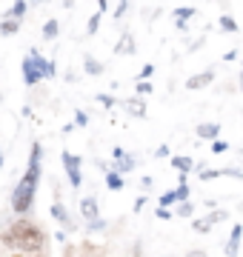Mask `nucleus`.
<instances>
[{
  "label": "nucleus",
  "mask_w": 243,
  "mask_h": 257,
  "mask_svg": "<svg viewBox=\"0 0 243 257\" xmlns=\"http://www.w3.org/2000/svg\"><path fill=\"white\" fill-rule=\"evenodd\" d=\"M38 177H40V143L32 146V157H29V172L23 175L18 186H15V192H12V209L23 214V211L32 209V203H35V189H38Z\"/></svg>",
  "instance_id": "nucleus-1"
},
{
  "label": "nucleus",
  "mask_w": 243,
  "mask_h": 257,
  "mask_svg": "<svg viewBox=\"0 0 243 257\" xmlns=\"http://www.w3.org/2000/svg\"><path fill=\"white\" fill-rule=\"evenodd\" d=\"M3 243L9 248H23V251H40L43 243H46V234L29 220H18L12 223L9 231L3 234Z\"/></svg>",
  "instance_id": "nucleus-2"
},
{
  "label": "nucleus",
  "mask_w": 243,
  "mask_h": 257,
  "mask_svg": "<svg viewBox=\"0 0 243 257\" xmlns=\"http://www.w3.org/2000/svg\"><path fill=\"white\" fill-rule=\"evenodd\" d=\"M23 80H26V86H35V83L40 80V69H38V63H35L32 55L23 60Z\"/></svg>",
  "instance_id": "nucleus-3"
},
{
  "label": "nucleus",
  "mask_w": 243,
  "mask_h": 257,
  "mask_svg": "<svg viewBox=\"0 0 243 257\" xmlns=\"http://www.w3.org/2000/svg\"><path fill=\"white\" fill-rule=\"evenodd\" d=\"M114 172L120 175V172H132L135 169V160H132V155H126L123 149H114Z\"/></svg>",
  "instance_id": "nucleus-4"
},
{
  "label": "nucleus",
  "mask_w": 243,
  "mask_h": 257,
  "mask_svg": "<svg viewBox=\"0 0 243 257\" xmlns=\"http://www.w3.org/2000/svg\"><path fill=\"white\" fill-rule=\"evenodd\" d=\"M212 77H215L212 72H200V74H195V77H189V80H186V89H189V92H197V89H206V86L212 83Z\"/></svg>",
  "instance_id": "nucleus-5"
},
{
  "label": "nucleus",
  "mask_w": 243,
  "mask_h": 257,
  "mask_svg": "<svg viewBox=\"0 0 243 257\" xmlns=\"http://www.w3.org/2000/svg\"><path fill=\"white\" fill-rule=\"evenodd\" d=\"M80 211H83V217L89 223L97 220V200H94V197H83V200H80Z\"/></svg>",
  "instance_id": "nucleus-6"
},
{
  "label": "nucleus",
  "mask_w": 243,
  "mask_h": 257,
  "mask_svg": "<svg viewBox=\"0 0 243 257\" xmlns=\"http://www.w3.org/2000/svg\"><path fill=\"white\" fill-rule=\"evenodd\" d=\"M217 135H220V126L217 123H200L197 126V138L200 140H215Z\"/></svg>",
  "instance_id": "nucleus-7"
},
{
  "label": "nucleus",
  "mask_w": 243,
  "mask_h": 257,
  "mask_svg": "<svg viewBox=\"0 0 243 257\" xmlns=\"http://www.w3.org/2000/svg\"><path fill=\"white\" fill-rule=\"evenodd\" d=\"M240 234H243V226H234L232 237H229V243H226V257H237V243H240Z\"/></svg>",
  "instance_id": "nucleus-8"
},
{
  "label": "nucleus",
  "mask_w": 243,
  "mask_h": 257,
  "mask_svg": "<svg viewBox=\"0 0 243 257\" xmlns=\"http://www.w3.org/2000/svg\"><path fill=\"white\" fill-rule=\"evenodd\" d=\"M32 57H35V63H38V69H40V77H55V63H52V60H43L38 52H32Z\"/></svg>",
  "instance_id": "nucleus-9"
},
{
  "label": "nucleus",
  "mask_w": 243,
  "mask_h": 257,
  "mask_svg": "<svg viewBox=\"0 0 243 257\" xmlns=\"http://www.w3.org/2000/svg\"><path fill=\"white\" fill-rule=\"evenodd\" d=\"M52 214H55V220H60L66 229H72V217H69V211L63 209V203H55L52 206Z\"/></svg>",
  "instance_id": "nucleus-10"
},
{
  "label": "nucleus",
  "mask_w": 243,
  "mask_h": 257,
  "mask_svg": "<svg viewBox=\"0 0 243 257\" xmlns=\"http://www.w3.org/2000/svg\"><path fill=\"white\" fill-rule=\"evenodd\" d=\"M135 52V40H132V35H123L120 43L114 46V55H132Z\"/></svg>",
  "instance_id": "nucleus-11"
},
{
  "label": "nucleus",
  "mask_w": 243,
  "mask_h": 257,
  "mask_svg": "<svg viewBox=\"0 0 243 257\" xmlns=\"http://www.w3.org/2000/svg\"><path fill=\"white\" fill-rule=\"evenodd\" d=\"M83 72L97 77V74H103V63H100V60H94V57H86V60H83Z\"/></svg>",
  "instance_id": "nucleus-12"
},
{
  "label": "nucleus",
  "mask_w": 243,
  "mask_h": 257,
  "mask_svg": "<svg viewBox=\"0 0 243 257\" xmlns=\"http://www.w3.org/2000/svg\"><path fill=\"white\" fill-rule=\"evenodd\" d=\"M126 109H129V114H135V117H146V106H143V100H126Z\"/></svg>",
  "instance_id": "nucleus-13"
},
{
  "label": "nucleus",
  "mask_w": 243,
  "mask_h": 257,
  "mask_svg": "<svg viewBox=\"0 0 243 257\" xmlns=\"http://www.w3.org/2000/svg\"><path fill=\"white\" fill-rule=\"evenodd\" d=\"M192 15H195V9H192V6H186V9H178V12H175V23H178V29L186 26V20L192 18Z\"/></svg>",
  "instance_id": "nucleus-14"
},
{
  "label": "nucleus",
  "mask_w": 243,
  "mask_h": 257,
  "mask_svg": "<svg viewBox=\"0 0 243 257\" xmlns=\"http://www.w3.org/2000/svg\"><path fill=\"white\" fill-rule=\"evenodd\" d=\"M106 186H109L112 192H120L123 189V177L117 175V172H109V175H106Z\"/></svg>",
  "instance_id": "nucleus-15"
},
{
  "label": "nucleus",
  "mask_w": 243,
  "mask_h": 257,
  "mask_svg": "<svg viewBox=\"0 0 243 257\" xmlns=\"http://www.w3.org/2000/svg\"><path fill=\"white\" fill-rule=\"evenodd\" d=\"M172 166H175V169H180V172H183V175H186L189 169H192V157H172Z\"/></svg>",
  "instance_id": "nucleus-16"
},
{
  "label": "nucleus",
  "mask_w": 243,
  "mask_h": 257,
  "mask_svg": "<svg viewBox=\"0 0 243 257\" xmlns=\"http://www.w3.org/2000/svg\"><path fill=\"white\" fill-rule=\"evenodd\" d=\"M63 166H66V172H72V169H80V157H77V155H69V152H66V155H63Z\"/></svg>",
  "instance_id": "nucleus-17"
},
{
  "label": "nucleus",
  "mask_w": 243,
  "mask_h": 257,
  "mask_svg": "<svg viewBox=\"0 0 243 257\" xmlns=\"http://www.w3.org/2000/svg\"><path fill=\"white\" fill-rule=\"evenodd\" d=\"M220 175H226L223 169H200V180H215Z\"/></svg>",
  "instance_id": "nucleus-18"
},
{
  "label": "nucleus",
  "mask_w": 243,
  "mask_h": 257,
  "mask_svg": "<svg viewBox=\"0 0 243 257\" xmlns=\"http://www.w3.org/2000/svg\"><path fill=\"white\" fill-rule=\"evenodd\" d=\"M192 229H195L197 234H206V231L212 229V220H209V217H206V220H195L192 223Z\"/></svg>",
  "instance_id": "nucleus-19"
},
{
  "label": "nucleus",
  "mask_w": 243,
  "mask_h": 257,
  "mask_svg": "<svg viewBox=\"0 0 243 257\" xmlns=\"http://www.w3.org/2000/svg\"><path fill=\"white\" fill-rule=\"evenodd\" d=\"M26 3H23V0H20V3H12V9H9V15L12 18H23V15H26Z\"/></svg>",
  "instance_id": "nucleus-20"
},
{
  "label": "nucleus",
  "mask_w": 243,
  "mask_h": 257,
  "mask_svg": "<svg viewBox=\"0 0 243 257\" xmlns=\"http://www.w3.org/2000/svg\"><path fill=\"white\" fill-rule=\"evenodd\" d=\"M220 29H226V32H237V23H234V18L223 15V18H220Z\"/></svg>",
  "instance_id": "nucleus-21"
},
{
  "label": "nucleus",
  "mask_w": 243,
  "mask_h": 257,
  "mask_svg": "<svg viewBox=\"0 0 243 257\" xmlns=\"http://www.w3.org/2000/svg\"><path fill=\"white\" fill-rule=\"evenodd\" d=\"M0 32H3V35H15V32H18V20H6V23H0Z\"/></svg>",
  "instance_id": "nucleus-22"
},
{
  "label": "nucleus",
  "mask_w": 243,
  "mask_h": 257,
  "mask_svg": "<svg viewBox=\"0 0 243 257\" xmlns=\"http://www.w3.org/2000/svg\"><path fill=\"white\" fill-rule=\"evenodd\" d=\"M43 35H46V37H57V20H49L46 26H43Z\"/></svg>",
  "instance_id": "nucleus-23"
},
{
  "label": "nucleus",
  "mask_w": 243,
  "mask_h": 257,
  "mask_svg": "<svg viewBox=\"0 0 243 257\" xmlns=\"http://www.w3.org/2000/svg\"><path fill=\"white\" fill-rule=\"evenodd\" d=\"M192 211H195V206H192V203H180V206H178L180 217H192Z\"/></svg>",
  "instance_id": "nucleus-24"
},
{
  "label": "nucleus",
  "mask_w": 243,
  "mask_h": 257,
  "mask_svg": "<svg viewBox=\"0 0 243 257\" xmlns=\"http://www.w3.org/2000/svg\"><path fill=\"white\" fill-rule=\"evenodd\" d=\"M175 194H178V200H180V203H186V197H189V186H186V183H180L178 189H175Z\"/></svg>",
  "instance_id": "nucleus-25"
},
{
  "label": "nucleus",
  "mask_w": 243,
  "mask_h": 257,
  "mask_svg": "<svg viewBox=\"0 0 243 257\" xmlns=\"http://www.w3.org/2000/svg\"><path fill=\"white\" fill-rule=\"evenodd\" d=\"M175 200H178V194H175V192H166L163 197H160V209H166L169 203H175Z\"/></svg>",
  "instance_id": "nucleus-26"
},
{
  "label": "nucleus",
  "mask_w": 243,
  "mask_h": 257,
  "mask_svg": "<svg viewBox=\"0 0 243 257\" xmlns=\"http://www.w3.org/2000/svg\"><path fill=\"white\" fill-rule=\"evenodd\" d=\"M69 183L75 186V189L83 183V180H80V169H72V172H69Z\"/></svg>",
  "instance_id": "nucleus-27"
},
{
  "label": "nucleus",
  "mask_w": 243,
  "mask_h": 257,
  "mask_svg": "<svg viewBox=\"0 0 243 257\" xmlns=\"http://www.w3.org/2000/svg\"><path fill=\"white\" fill-rule=\"evenodd\" d=\"M97 26H100V15H94V18L89 20V26H86V32H89V35H94V32H97Z\"/></svg>",
  "instance_id": "nucleus-28"
},
{
  "label": "nucleus",
  "mask_w": 243,
  "mask_h": 257,
  "mask_svg": "<svg viewBox=\"0 0 243 257\" xmlns=\"http://www.w3.org/2000/svg\"><path fill=\"white\" fill-rule=\"evenodd\" d=\"M103 229H106V220H100V217L89 223V231H103Z\"/></svg>",
  "instance_id": "nucleus-29"
},
{
  "label": "nucleus",
  "mask_w": 243,
  "mask_h": 257,
  "mask_svg": "<svg viewBox=\"0 0 243 257\" xmlns=\"http://www.w3.org/2000/svg\"><path fill=\"white\" fill-rule=\"evenodd\" d=\"M226 149H229V143H223V140H215V146H212V152H215V155H223Z\"/></svg>",
  "instance_id": "nucleus-30"
},
{
  "label": "nucleus",
  "mask_w": 243,
  "mask_h": 257,
  "mask_svg": "<svg viewBox=\"0 0 243 257\" xmlns=\"http://www.w3.org/2000/svg\"><path fill=\"white\" fill-rule=\"evenodd\" d=\"M97 100H100L106 109H112V106H114V97H109V94H97Z\"/></svg>",
  "instance_id": "nucleus-31"
},
{
  "label": "nucleus",
  "mask_w": 243,
  "mask_h": 257,
  "mask_svg": "<svg viewBox=\"0 0 243 257\" xmlns=\"http://www.w3.org/2000/svg\"><path fill=\"white\" fill-rule=\"evenodd\" d=\"M209 220H212V223H220V220H226V211H215V214H209Z\"/></svg>",
  "instance_id": "nucleus-32"
},
{
  "label": "nucleus",
  "mask_w": 243,
  "mask_h": 257,
  "mask_svg": "<svg viewBox=\"0 0 243 257\" xmlns=\"http://www.w3.org/2000/svg\"><path fill=\"white\" fill-rule=\"evenodd\" d=\"M149 92H152V86H149V83H143V80L138 83V94H149Z\"/></svg>",
  "instance_id": "nucleus-33"
},
{
  "label": "nucleus",
  "mask_w": 243,
  "mask_h": 257,
  "mask_svg": "<svg viewBox=\"0 0 243 257\" xmlns=\"http://www.w3.org/2000/svg\"><path fill=\"white\" fill-rule=\"evenodd\" d=\"M152 72H155V66H152V63H149V66H143V69H141V77H143V83H146V77H149Z\"/></svg>",
  "instance_id": "nucleus-34"
},
{
  "label": "nucleus",
  "mask_w": 243,
  "mask_h": 257,
  "mask_svg": "<svg viewBox=\"0 0 243 257\" xmlns=\"http://www.w3.org/2000/svg\"><path fill=\"white\" fill-rule=\"evenodd\" d=\"M89 123V117H86V111H77V126H86Z\"/></svg>",
  "instance_id": "nucleus-35"
},
{
  "label": "nucleus",
  "mask_w": 243,
  "mask_h": 257,
  "mask_svg": "<svg viewBox=\"0 0 243 257\" xmlns=\"http://www.w3.org/2000/svg\"><path fill=\"white\" fill-rule=\"evenodd\" d=\"M126 9H129V3H120V6H117V12H114V15H117V18H123V15H126Z\"/></svg>",
  "instance_id": "nucleus-36"
},
{
  "label": "nucleus",
  "mask_w": 243,
  "mask_h": 257,
  "mask_svg": "<svg viewBox=\"0 0 243 257\" xmlns=\"http://www.w3.org/2000/svg\"><path fill=\"white\" fill-rule=\"evenodd\" d=\"M143 203H146V197H138V200H135V211H141Z\"/></svg>",
  "instance_id": "nucleus-37"
},
{
  "label": "nucleus",
  "mask_w": 243,
  "mask_h": 257,
  "mask_svg": "<svg viewBox=\"0 0 243 257\" xmlns=\"http://www.w3.org/2000/svg\"><path fill=\"white\" fill-rule=\"evenodd\" d=\"M158 217H160V220H166V217H169V209H160V206H158Z\"/></svg>",
  "instance_id": "nucleus-38"
},
{
  "label": "nucleus",
  "mask_w": 243,
  "mask_h": 257,
  "mask_svg": "<svg viewBox=\"0 0 243 257\" xmlns=\"http://www.w3.org/2000/svg\"><path fill=\"white\" fill-rule=\"evenodd\" d=\"M155 155H158V157H166V155H169V146H160L158 152H155Z\"/></svg>",
  "instance_id": "nucleus-39"
},
{
  "label": "nucleus",
  "mask_w": 243,
  "mask_h": 257,
  "mask_svg": "<svg viewBox=\"0 0 243 257\" xmlns=\"http://www.w3.org/2000/svg\"><path fill=\"white\" fill-rule=\"evenodd\" d=\"M186 257H206V251H197V248H195V251H189Z\"/></svg>",
  "instance_id": "nucleus-40"
},
{
  "label": "nucleus",
  "mask_w": 243,
  "mask_h": 257,
  "mask_svg": "<svg viewBox=\"0 0 243 257\" xmlns=\"http://www.w3.org/2000/svg\"><path fill=\"white\" fill-rule=\"evenodd\" d=\"M240 92H243V72H240Z\"/></svg>",
  "instance_id": "nucleus-41"
},
{
  "label": "nucleus",
  "mask_w": 243,
  "mask_h": 257,
  "mask_svg": "<svg viewBox=\"0 0 243 257\" xmlns=\"http://www.w3.org/2000/svg\"><path fill=\"white\" fill-rule=\"evenodd\" d=\"M0 166H3V155H0Z\"/></svg>",
  "instance_id": "nucleus-42"
}]
</instances>
